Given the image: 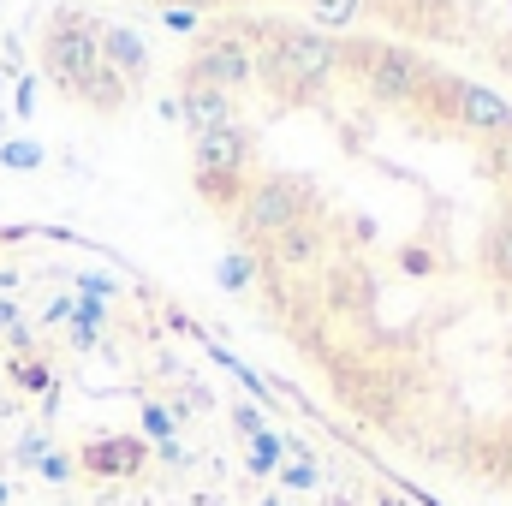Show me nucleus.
I'll list each match as a JSON object with an SVG mask.
<instances>
[{
    "mask_svg": "<svg viewBox=\"0 0 512 506\" xmlns=\"http://www.w3.org/2000/svg\"><path fill=\"white\" fill-rule=\"evenodd\" d=\"M42 72L48 84H60L72 102L96 108V114H120L126 108V78L102 60V24L90 12H54L42 30Z\"/></svg>",
    "mask_w": 512,
    "mask_h": 506,
    "instance_id": "f257e3e1",
    "label": "nucleus"
},
{
    "mask_svg": "<svg viewBox=\"0 0 512 506\" xmlns=\"http://www.w3.org/2000/svg\"><path fill=\"white\" fill-rule=\"evenodd\" d=\"M334 72H340V42L322 36V30L274 24V30H268V48H256V84H262L274 102H304V96L322 90Z\"/></svg>",
    "mask_w": 512,
    "mask_h": 506,
    "instance_id": "f03ea898",
    "label": "nucleus"
},
{
    "mask_svg": "<svg viewBox=\"0 0 512 506\" xmlns=\"http://www.w3.org/2000/svg\"><path fill=\"white\" fill-rule=\"evenodd\" d=\"M340 66L376 102H417L423 90L441 84V72L417 48H399V42H340Z\"/></svg>",
    "mask_w": 512,
    "mask_h": 506,
    "instance_id": "7ed1b4c3",
    "label": "nucleus"
},
{
    "mask_svg": "<svg viewBox=\"0 0 512 506\" xmlns=\"http://www.w3.org/2000/svg\"><path fill=\"white\" fill-rule=\"evenodd\" d=\"M251 90L256 84V48H245V36H209L191 48V60L179 66V90Z\"/></svg>",
    "mask_w": 512,
    "mask_h": 506,
    "instance_id": "20e7f679",
    "label": "nucleus"
},
{
    "mask_svg": "<svg viewBox=\"0 0 512 506\" xmlns=\"http://www.w3.org/2000/svg\"><path fill=\"white\" fill-rule=\"evenodd\" d=\"M292 221H304V191L292 185V179H280V173H262L251 179V191H245V203H239V233H245V245L262 251L274 233H286Z\"/></svg>",
    "mask_w": 512,
    "mask_h": 506,
    "instance_id": "39448f33",
    "label": "nucleus"
},
{
    "mask_svg": "<svg viewBox=\"0 0 512 506\" xmlns=\"http://www.w3.org/2000/svg\"><path fill=\"white\" fill-rule=\"evenodd\" d=\"M322 251H328V233H322V227L304 215V221H292L286 233H274V239L256 251V256H262L256 268H262L268 280H280V274H298V268H310Z\"/></svg>",
    "mask_w": 512,
    "mask_h": 506,
    "instance_id": "423d86ee",
    "label": "nucleus"
},
{
    "mask_svg": "<svg viewBox=\"0 0 512 506\" xmlns=\"http://www.w3.org/2000/svg\"><path fill=\"white\" fill-rule=\"evenodd\" d=\"M256 137L245 126H221L191 143V173H251Z\"/></svg>",
    "mask_w": 512,
    "mask_h": 506,
    "instance_id": "0eeeda50",
    "label": "nucleus"
},
{
    "mask_svg": "<svg viewBox=\"0 0 512 506\" xmlns=\"http://www.w3.org/2000/svg\"><path fill=\"white\" fill-rule=\"evenodd\" d=\"M447 102H453L459 126L471 131V137H507L512 131V102L495 96V90H483V84H453Z\"/></svg>",
    "mask_w": 512,
    "mask_h": 506,
    "instance_id": "6e6552de",
    "label": "nucleus"
},
{
    "mask_svg": "<svg viewBox=\"0 0 512 506\" xmlns=\"http://www.w3.org/2000/svg\"><path fill=\"white\" fill-rule=\"evenodd\" d=\"M143 459H149V447H143L137 435H96V441L78 447V465H84L90 477H137Z\"/></svg>",
    "mask_w": 512,
    "mask_h": 506,
    "instance_id": "1a4fd4ad",
    "label": "nucleus"
},
{
    "mask_svg": "<svg viewBox=\"0 0 512 506\" xmlns=\"http://www.w3.org/2000/svg\"><path fill=\"white\" fill-rule=\"evenodd\" d=\"M179 120L197 131V137H209V131H221V126H239V96H227V90H179Z\"/></svg>",
    "mask_w": 512,
    "mask_h": 506,
    "instance_id": "9d476101",
    "label": "nucleus"
},
{
    "mask_svg": "<svg viewBox=\"0 0 512 506\" xmlns=\"http://www.w3.org/2000/svg\"><path fill=\"white\" fill-rule=\"evenodd\" d=\"M102 60H108L126 84H143V72H149V48H143V36L126 30V24H102Z\"/></svg>",
    "mask_w": 512,
    "mask_h": 506,
    "instance_id": "9b49d317",
    "label": "nucleus"
},
{
    "mask_svg": "<svg viewBox=\"0 0 512 506\" xmlns=\"http://www.w3.org/2000/svg\"><path fill=\"white\" fill-rule=\"evenodd\" d=\"M197 191H203L209 209L239 215V203H245V191H251V173H197Z\"/></svg>",
    "mask_w": 512,
    "mask_h": 506,
    "instance_id": "f8f14e48",
    "label": "nucleus"
},
{
    "mask_svg": "<svg viewBox=\"0 0 512 506\" xmlns=\"http://www.w3.org/2000/svg\"><path fill=\"white\" fill-rule=\"evenodd\" d=\"M483 268H489V280L512 286V209L489 227V239H483Z\"/></svg>",
    "mask_w": 512,
    "mask_h": 506,
    "instance_id": "ddd939ff",
    "label": "nucleus"
},
{
    "mask_svg": "<svg viewBox=\"0 0 512 506\" xmlns=\"http://www.w3.org/2000/svg\"><path fill=\"white\" fill-rule=\"evenodd\" d=\"M6 381H12L18 393H36V399H54V370H48L42 358H30V352L6 364Z\"/></svg>",
    "mask_w": 512,
    "mask_h": 506,
    "instance_id": "4468645a",
    "label": "nucleus"
},
{
    "mask_svg": "<svg viewBox=\"0 0 512 506\" xmlns=\"http://www.w3.org/2000/svg\"><path fill=\"white\" fill-rule=\"evenodd\" d=\"M102 322H108V310H102V304L72 298V322H66V328H72V346H78V352H90V346L102 340Z\"/></svg>",
    "mask_w": 512,
    "mask_h": 506,
    "instance_id": "2eb2a0df",
    "label": "nucleus"
},
{
    "mask_svg": "<svg viewBox=\"0 0 512 506\" xmlns=\"http://www.w3.org/2000/svg\"><path fill=\"white\" fill-rule=\"evenodd\" d=\"M0 167H6V173H36V167H42V143H36V137L0 143Z\"/></svg>",
    "mask_w": 512,
    "mask_h": 506,
    "instance_id": "dca6fc26",
    "label": "nucleus"
},
{
    "mask_svg": "<svg viewBox=\"0 0 512 506\" xmlns=\"http://www.w3.org/2000/svg\"><path fill=\"white\" fill-rule=\"evenodd\" d=\"M215 280H221L227 292H245V286L256 280V256H251V251H233V256H221V262H215Z\"/></svg>",
    "mask_w": 512,
    "mask_h": 506,
    "instance_id": "f3484780",
    "label": "nucleus"
},
{
    "mask_svg": "<svg viewBox=\"0 0 512 506\" xmlns=\"http://www.w3.org/2000/svg\"><path fill=\"white\" fill-rule=\"evenodd\" d=\"M310 12H316V24H322V36H328V30H346V24L364 12V0H310Z\"/></svg>",
    "mask_w": 512,
    "mask_h": 506,
    "instance_id": "a211bd4d",
    "label": "nucleus"
},
{
    "mask_svg": "<svg viewBox=\"0 0 512 506\" xmlns=\"http://www.w3.org/2000/svg\"><path fill=\"white\" fill-rule=\"evenodd\" d=\"M173 429H179V417H173L161 399H143V435L161 447V441H173Z\"/></svg>",
    "mask_w": 512,
    "mask_h": 506,
    "instance_id": "6ab92c4d",
    "label": "nucleus"
},
{
    "mask_svg": "<svg viewBox=\"0 0 512 506\" xmlns=\"http://www.w3.org/2000/svg\"><path fill=\"white\" fill-rule=\"evenodd\" d=\"M42 453H48V435H42V429H24V435L12 441V465H18V471H36Z\"/></svg>",
    "mask_w": 512,
    "mask_h": 506,
    "instance_id": "aec40b11",
    "label": "nucleus"
},
{
    "mask_svg": "<svg viewBox=\"0 0 512 506\" xmlns=\"http://www.w3.org/2000/svg\"><path fill=\"white\" fill-rule=\"evenodd\" d=\"M0 340H6V346H18V352H30V328H24V316H18V304H12V298H0Z\"/></svg>",
    "mask_w": 512,
    "mask_h": 506,
    "instance_id": "412c9836",
    "label": "nucleus"
},
{
    "mask_svg": "<svg viewBox=\"0 0 512 506\" xmlns=\"http://www.w3.org/2000/svg\"><path fill=\"white\" fill-rule=\"evenodd\" d=\"M72 286H78V298H84V304H108V298L120 292V286H114V274H78Z\"/></svg>",
    "mask_w": 512,
    "mask_h": 506,
    "instance_id": "4be33fe9",
    "label": "nucleus"
},
{
    "mask_svg": "<svg viewBox=\"0 0 512 506\" xmlns=\"http://www.w3.org/2000/svg\"><path fill=\"white\" fill-rule=\"evenodd\" d=\"M72 471H78V459H72V453H54V447H48V453H42V465H36V477H42V483H72Z\"/></svg>",
    "mask_w": 512,
    "mask_h": 506,
    "instance_id": "5701e85b",
    "label": "nucleus"
},
{
    "mask_svg": "<svg viewBox=\"0 0 512 506\" xmlns=\"http://www.w3.org/2000/svg\"><path fill=\"white\" fill-rule=\"evenodd\" d=\"M251 465H256V471H268V465H280V435H268V429L256 435V441H251Z\"/></svg>",
    "mask_w": 512,
    "mask_h": 506,
    "instance_id": "b1692460",
    "label": "nucleus"
},
{
    "mask_svg": "<svg viewBox=\"0 0 512 506\" xmlns=\"http://www.w3.org/2000/svg\"><path fill=\"white\" fill-rule=\"evenodd\" d=\"M233 429H239V435H262V411H256V405H233Z\"/></svg>",
    "mask_w": 512,
    "mask_h": 506,
    "instance_id": "393cba45",
    "label": "nucleus"
},
{
    "mask_svg": "<svg viewBox=\"0 0 512 506\" xmlns=\"http://www.w3.org/2000/svg\"><path fill=\"white\" fill-rule=\"evenodd\" d=\"M161 24H167V30H185V36H191V30H197V12H185V6H161Z\"/></svg>",
    "mask_w": 512,
    "mask_h": 506,
    "instance_id": "a878e982",
    "label": "nucleus"
},
{
    "mask_svg": "<svg viewBox=\"0 0 512 506\" xmlns=\"http://www.w3.org/2000/svg\"><path fill=\"white\" fill-rule=\"evenodd\" d=\"M12 102H18V120H30V108H36V78L18 72V96H12Z\"/></svg>",
    "mask_w": 512,
    "mask_h": 506,
    "instance_id": "bb28decb",
    "label": "nucleus"
},
{
    "mask_svg": "<svg viewBox=\"0 0 512 506\" xmlns=\"http://www.w3.org/2000/svg\"><path fill=\"white\" fill-rule=\"evenodd\" d=\"M286 477V489H310L316 483V465H292V471H280Z\"/></svg>",
    "mask_w": 512,
    "mask_h": 506,
    "instance_id": "cd10ccee",
    "label": "nucleus"
},
{
    "mask_svg": "<svg viewBox=\"0 0 512 506\" xmlns=\"http://www.w3.org/2000/svg\"><path fill=\"white\" fill-rule=\"evenodd\" d=\"M48 322H72V298H54L48 304Z\"/></svg>",
    "mask_w": 512,
    "mask_h": 506,
    "instance_id": "c85d7f7f",
    "label": "nucleus"
},
{
    "mask_svg": "<svg viewBox=\"0 0 512 506\" xmlns=\"http://www.w3.org/2000/svg\"><path fill=\"white\" fill-rule=\"evenodd\" d=\"M24 239V227H0V245H18Z\"/></svg>",
    "mask_w": 512,
    "mask_h": 506,
    "instance_id": "c756f323",
    "label": "nucleus"
},
{
    "mask_svg": "<svg viewBox=\"0 0 512 506\" xmlns=\"http://www.w3.org/2000/svg\"><path fill=\"white\" fill-rule=\"evenodd\" d=\"M6 501H12V489H6V483H0V506H6Z\"/></svg>",
    "mask_w": 512,
    "mask_h": 506,
    "instance_id": "7c9ffc66",
    "label": "nucleus"
},
{
    "mask_svg": "<svg viewBox=\"0 0 512 506\" xmlns=\"http://www.w3.org/2000/svg\"><path fill=\"white\" fill-rule=\"evenodd\" d=\"M507 72H512V48H507Z\"/></svg>",
    "mask_w": 512,
    "mask_h": 506,
    "instance_id": "2f4dec72",
    "label": "nucleus"
},
{
    "mask_svg": "<svg viewBox=\"0 0 512 506\" xmlns=\"http://www.w3.org/2000/svg\"><path fill=\"white\" fill-rule=\"evenodd\" d=\"M0 381H6V370H0Z\"/></svg>",
    "mask_w": 512,
    "mask_h": 506,
    "instance_id": "473e14b6",
    "label": "nucleus"
}]
</instances>
